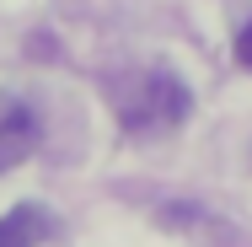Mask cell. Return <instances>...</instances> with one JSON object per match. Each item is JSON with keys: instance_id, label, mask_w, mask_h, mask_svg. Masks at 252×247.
<instances>
[{"instance_id": "1", "label": "cell", "mask_w": 252, "mask_h": 247, "mask_svg": "<svg viewBox=\"0 0 252 247\" xmlns=\"http://www.w3.org/2000/svg\"><path fill=\"white\" fill-rule=\"evenodd\" d=\"M107 107L118 118L124 135L134 140H151V135H166L177 129L188 113H193V92L183 86V75L172 70H124L107 81Z\"/></svg>"}, {"instance_id": "2", "label": "cell", "mask_w": 252, "mask_h": 247, "mask_svg": "<svg viewBox=\"0 0 252 247\" xmlns=\"http://www.w3.org/2000/svg\"><path fill=\"white\" fill-rule=\"evenodd\" d=\"M38 140H43V124H38L32 102H22V97H0V172L22 167V161L38 150Z\"/></svg>"}, {"instance_id": "3", "label": "cell", "mask_w": 252, "mask_h": 247, "mask_svg": "<svg viewBox=\"0 0 252 247\" xmlns=\"http://www.w3.org/2000/svg\"><path fill=\"white\" fill-rule=\"evenodd\" d=\"M49 237V210L43 204H11L0 215V247H38Z\"/></svg>"}, {"instance_id": "4", "label": "cell", "mask_w": 252, "mask_h": 247, "mask_svg": "<svg viewBox=\"0 0 252 247\" xmlns=\"http://www.w3.org/2000/svg\"><path fill=\"white\" fill-rule=\"evenodd\" d=\"M236 65H242V70H252V16L242 22V33H236Z\"/></svg>"}]
</instances>
